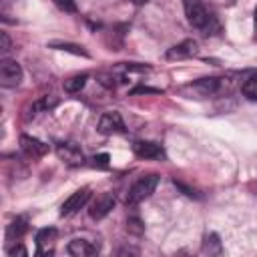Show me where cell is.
<instances>
[{
	"instance_id": "1",
	"label": "cell",
	"mask_w": 257,
	"mask_h": 257,
	"mask_svg": "<svg viewBox=\"0 0 257 257\" xmlns=\"http://www.w3.org/2000/svg\"><path fill=\"white\" fill-rule=\"evenodd\" d=\"M157 185H159V175L153 173V175L141 177V179L131 187V191H128V195H126V205H137V203L145 201L147 197H151V195L155 193Z\"/></svg>"
},
{
	"instance_id": "2",
	"label": "cell",
	"mask_w": 257,
	"mask_h": 257,
	"mask_svg": "<svg viewBox=\"0 0 257 257\" xmlns=\"http://www.w3.org/2000/svg\"><path fill=\"white\" fill-rule=\"evenodd\" d=\"M183 6H185V16H187V20H189L195 28H207L211 16H209L207 8H205L199 0H183Z\"/></svg>"
},
{
	"instance_id": "3",
	"label": "cell",
	"mask_w": 257,
	"mask_h": 257,
	"mask_svg": "<svg viewBox=\"0 0 257 257\" xmlns=\"http://www.w3.org/2000/svg\"><path fill=\"white\" fill-rule=\"evenodd\" d=\"M22 80V66L12 60V58H4L0 62V84L2 86H16Z\"/></svg>"
},
{
	"instance_id": "4",
	"label": "cell",
	"mask_w": 257,
	"mask_h": 257,
	"mask_svg": "<svg viewBox=\"0 0 257 257\" xmlns=\"http://www.w3.org/2000/svg\"><path fill=\"white\" fill-rule=\"evenodd\" d=\"M88 199H90V189H88V187H82V189L74 191V193L62 203V207H60V215L66 217V215L76 213L78 209H82V207L86 205Z\"/></svg>"
},
{
	"instance_id": "5",
	"label": "cell",
	"mask_w": 257,
	"mask_h": 257,
	"mask_svg": "<svg viewBox=\"0 0 257 257\" xmlns=\"http://www.w3.org/2000/svg\"><path fill=\"white\" fill-rule=\"evenodd\" d=\"M124 131V122L120 118V114L116 110H108L102 112L98 118V133L102 135H114V133H122Z\"/></svg>"
},
{
	"instance_id": "6",
	"label": "cell",
	"mask_w": 257,
	"mask_h": 257,
	"mask_svg": "<svg viewBox=\"0 0 257 257\" xmlns=\"http://www.w3.org/2000/svg\"><path fill=\"white\" fill-rule=\"evenodd\" d=\"M56 155H58V159L62 163H66L70 167H78V165L84 163V157H82L80 149L76 145H72V143H58L56 145Z\"/></svg>"
},
{
	"instance_id": "7",
	"label": "cell",
	"mask_w": 257,
	"mask_h": 257,
	"mask_svg": "<svg viewBox=\"0 0 257 257\" xmlns=\"http://www.w3.org/2000/svg\"><path fill=\"white\" fill-rule=\"evenodd\" d=\"M112 207H114V197H112V193H100V195L92 201V205H90V209H88V215H90L92 219H102V217H106V215L112 211Z\"/></svg>"
},
{
	"instance_id": "8",
	"label": "cell",
	"mask_w": 257,
	"mask_h": 257,
	"mask_svg": "<svg viewBox=\"0 0 257 257\" xmlns=\"http://www.w3.org/2000/svg\"><path fill=\"white\" fill-rule=\"evenodd\" d=\"M197 52V42L195 40H183L175 46H171L167 50V58L169 60H183V58H189Z\"/></svg>"
},
{
	"instance_id": "9",
	"label": "cell",
	"mask_w": 257,
	"mask_h": 257,
	"mask_svg": "<svg viewBox=\"0 0 257 257\" xmlns=\"http://www.w3.org/2000/svg\"><path fill=\"white\" fill-rule=\"evenodd\" d=\"M56 239V229L54 227H44L36 233V245H38V255H50L52 245Z\"/></svg>"
},
{
	"instance_id": "10",
	"label": "cell",
	"mask_w": 257,
	"mask_h": 257,
	"mask_svg": "<svg viewBox=\"0 0 257 257\" xmlns=\"http://www.w3.org/2000/svg\"><path fill=\"white\" fill-rule=\"evenodd\" d=\"M20 149H22L28 157H42V155H46V151H48V147H46L42 141H38V139H34V137H28V135H22V137H20Z\"/></svg>"
},
{
	"instance_id": "11",
	"label": "cell",
	"mask_w": 257,
	"mask_h": 257,
	"mask_svg": "<svg viewBox=\"0 0 257 257\" xmlns=\"http://www.w3.org/2000/svg\"><path fill=\"white\" fill-rule=\"evenodd\" d=\"M68 253L74 257H90V255L98 253V247L92 245L90 241H84V239H72L68 243Z\"/></svg>"
},
{
	"instance_id": "12",
	"label": "cell",
	"mask_w": 257,
	"mask_h": 257,
	"mask_svg": "<svg viewBox=\"0 0 257 257\" xmlns=\"http://www.w3.org/2000/svg\"><path fill=\"white\" fill-rule=\"evenodd\" d=\"M133 151H135L139 157H143V159H157V157L163 155L161 145L151 143V141H137V143L133 145Z\"/></svg>"
},
{
	"instance_id": "13",
	"label": "cell",
	"mask_w": 257,
	"mask_h": 257,
	"mask_svg": "<svg viewBox=\"0 0 257 257\" xmlns=\"http://www.w3.org/2000/svg\"><path fill=\"white\" fill-rule=\"evenodd\" d=\"M203 253H209V255H221L223 253V245H221L217 233L205 235V239H203Z\"/></svg>"
},
{
	"instance_id": "14",
	"label": "cell",
	"mask_w": 257,
	"mask_h": 257,
	"mask_svg": "<svg viewBox=\"0 0 257 257\" xmlns=\"http://www.w3.org/2000/svg\"><path fill=\"white\" fill-rule=\"evenodd\" d=\"M86 80H88L86 74H74V76H70V78L64 80V90L70 92V94H74V92H78L86 84Z\"/></svg>"
},
{
	"instance_id": "15",
	"label": "cell",
	"mask_w": 257,
	"mask_h": 257,
	"mask_svg": "<svg viewBox=\"0 0 257 257\" xmlns=\"http://www.w3.org/2000/svg\"><path fill=\"white\" fill-rule=\"evenodd\" d=\"M219 84H221V80H219V78H215V76H211V78H201V80H197V82H195V86H197L203 94L217 92V90H219Z\"/></svg>"
},
{
	"instance_id": "16",
	"label": "cell",
	"mask_w": 257,
	"mask_h": 257,
	"mask_svg": "<svg viewBox=\"0 0 257 257\" xmlns=\"http://www.w3.org/2000/svg\"><path fill=\"white\" fill-rule=\"evenodd\" d=\"M26 229H28V225H26V219L24 217H16L12 223H10V227H8V237H22L24 233H26Z\"/></svg>"
},
{
	"instance_id": "17",
	"label": "cell",
	"mask_w": 257,
	"mask_h": 257,
	"mask_svg": "<svg viewBox=\"0 0 257 257\" xmlns=\"http://www.w3.org/2000/svg\"><path fill=\"white\" fill-rule=\"evenodd\" d=\"M241 92H243V96H245L247 100L257 102V78L245 80V82L241 84Z\"/></svg>"
},
{
	"instance_id": "18",
	"label": "cell",
	"mask_w": 257,
	"mask_h": 257,
	"mask_svg": "<svg viewBox=\"0 0 257 257\" xmlns=\"http://www.w3.org/2000/svg\"><path fill=\"white\" fill-rule=\"evenodd\" d=\"M52 48H58V50H66V52H72V54H78V56H88V52L78 46V44H68V42H52Z\"/></svg>"
},
{
	"instance_id": "19",
	"label": "cell",
	"mask_w": 257,
	"mask_h": 257,
	"mask_svg": "<svg viewBox=\"0 0 257 257\" xmlns=\"http://www.w3.org/2000/svg\"><path fill=\"white\" fill-rule=\"evenodd\" d=\"M56 4V8H60L62 12H76V4L74 0H52Z\"/></svg>"
},
{
	"instance_id": "20",
	"label": "cell",
	"mask_w": 257,
	"mask_h": 257,
	"mask_svg": "<svg viewBox=\"0 0 257 257\" xmlns=\"http://www.w3.org/2000/svg\"><path fill=\"white\" fill-rule=\"evenodd\" d=\"M126 229L128 231H133V233H143V223H141V219H137V217H131L128 221H126Z\"/></svg>"
},
{
	"instance_id": "21",
	"label": "cell",
	"mask_w": 257,
	"mask_h": 257,
	"mask_svg": "<svg viewBox=\"0 0 257 257\" xmlns=\"http://www.w3.org/2000/svg\"><path fill=\"white\" fill-rule=\"evenodd\" d=\"M92 165H94V167H108V155L102 153V155L92 157Z\"/></svg>"
},
{
	"instance_id": "22",
	"label": "cell",
	"mask_w": 257,
	"mask_h": 257,
	"mask_svg": "<svg viewBox=\"0 0 257 257\" xmlns=\"http://www.w3.org/2000/svg\"><path fill=\"white\" fill-rule=\"evenodd\" d=\"M0 36H2V48H0V50H2V52H8V50H10V38H8L6 32H2Z\"/></svg>"
},
{
	"instance_id": "23",
	"label": "cell",
	"mask_w": 257,
	"mask_h": 257,
	"mask_svg": "<svg viewBox=\"0 0 257 257\" xmlns=\"http://www.w3.org/2000/svg\"><path fill=\"white\" fill-rule=\"evenodd\" d=\"M8 255H28V251H26L22 245H18V247H12V249L8 251Z\"/></svg>"
},
{
	"instance_id": "24",
	"label": "cell",
	"mask_w": 257,
	"mask_h": 257,
	"mask_svg": "<svg viewBox=\"0 0 257 257\" xmlns=\"http://www.w3.org/2000/svg\"><path fill=\"white\" fill-rule=\"evenodd\" d=\"M133 92H159L157 88H147V86H139V88H135Z\"/></svg>"
},
{
	"instance_id": "25",
	"label": "cell",
	"mask_w": 257,
	"mask_h": 257,
	"mask_svg": "<svg viewBox=\"0 0 257 257\" xmlns=\"http://www.w3.org/2000/svg\"><path fill=\"white\" fill-rule=\"evenodd\" d=\"M131 2H133V4H137V6H143V4H147L149 0H131Z\"/></svg>"
}]
</instances>
